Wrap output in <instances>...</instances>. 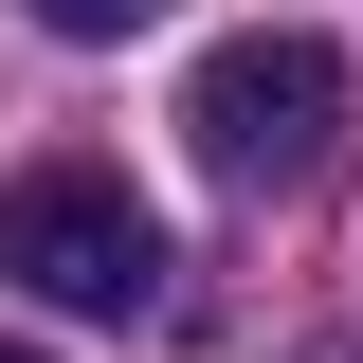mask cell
<instances>
[{"mask_svg": "<svg viewBox=\"0 0 363 363\" xmlns=\"http://www.w3.org/2000/svg\"><path fill=\"white\" fill-rule=\"evenodd\" d=\"M182 145H200V182H236V200L327 182V145H345V55H327V37H291V18L218 37L200 73H182Z\"/></svg>", "mask_w": 363, "mask_h": 363, "instance_id": "1", "label": "cell"}, {"mask_svg": "<svg viewBox=\"0 0 363 363\" xmlns=\"http://www.w3.org/2000/svg\"><path fill=\"white\" fill-rule=\"evenodd\" d=\"M0 272H18L37 309L128 327V309H164V218H145L109 164H37L18 200H0Z\"/></svg>", "mask_w": 363, "mask_h": 363, "instance_id": "2", "label": "cell"}, {"mask_svg": "<svg viewBox=\"0 0 363 363\" xmlns=\"http://www.w3.org/2000/svg\"><path fill=\"white\" fill-rule=\"evenodd\" d=\"M55 37H145V18H164V0H37Z\"/></svg>", "mask_w": 363, "mask_h": 363, "instance_id": "3", "label": "cell"}, {"mask_svg": "<svg viewBox=\"0 0 363 363\" xmlns=\"http://www.w3.org/2000/svg\"><path fill=\"white\" fill-rule=\"evenodd\" d=\"M0 363H37V345H0Z\"/></svg>", "mask_w": 363, "mask_h": 363, "instance_id": "4", "label": "cell"}]
</instances>
